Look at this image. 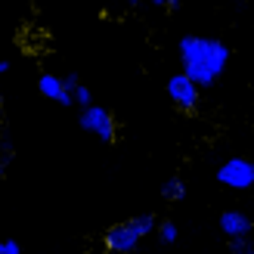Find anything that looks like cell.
Instances as JSON below:
<instances>
[{
  "mask_svg": "<svg viewBox=\"0 0 254 254\" xmlns=\"http://www.w3.org/2000/svg\"><path fill=\"white\" fill-rule=\"evenodd\" d=\"M180 65L198 87H214L230 65V47L217 37L183 34L180 37Z\"/></svg>",
  "mask_w": 254,
  "mask_h": 254,
  "instance_id": "obj_1",
  "label": "cell"
},
{
  "mask_svg": "<svg viewBox=\"0 0 254 254\" xmlns=\"http://www.w3.org/2000/svg\"><path fill=\"white\" fill-rule=\"evenodd\" d=\"M158 230V217L155 214H139V217L121 220L115 226H109L103 233V248L109 254H133L139 248V242Z\"/></svg>",
  "mask_w": 254,
  "mask_h": 254,
  "instance_id": "obj_2",
  "label": "cell"
},
{
  "mask_svg": "<svg viewBox=\"0 0 254 254\" xmlns=\"http://www.w3.org/2000/svg\"><path fill=\"white\" fill-rule=\"evenodd\" d=\"M78 124H81V130L93 133L96 139H103V143H115V139H118V121H115V115H112L106 106L93 103V106L81 109Z\"/></svg>",
  "mask_w": 254,
  "mask_h": 254,
  "instance_id": "obj_3",
  "label": "cell"
},
{
  "mask_svg": "<svg viewBox=\"0 0 254 254\" xmlns=\"http://www.w3.org/2000/svg\"><path fill=\"white\" fill-rule=\"evenodd\" d=\"M217 183L226 189H236V192H245V189L254 186V161L242 158V155H233L226 158L220 168H217Z\"/></svg>",
  "mask_w": 254,
  "mask_h": 254,
  "instance_id": "obj_4",
  "label": "cell"
},
{
  "mask_svg": "<svg viewBox=\"0 0 254 254\" xmlns=\"http://www.w3.org/2000/svg\"><path fill=\"white\" fill-rule=\"evenodd\" d=\"M198 90H201V87L189 78L186 71L171 74V78H168V96H171V103L180 112H195L198 109V99H201Z\"/></svg>",
  "mask_w": 254,
  "mask_h": 254,
  "instance_id": "obj_5",
  "label": "cell"
},
{
  "mask_svg": "<svg viewBox=\"0 0 254 254\" xmlns=\"http://www.w3.org/2000/svg\"><path fill=\"white\" fill-rule=\"evenodd\" d=\"M37 90L44 93V99H53L59 106H74V93L65 87V78H59V74H41Z\"/></svg>",
  "mask_w": 254,
  "mask_h": 254,
  "instance_id": "obj_6",
  "label": "cell"
},
{
  "mask_svg": "<svg viewBox=\"0 0 254 254\" xmlns=\"http://www.w3.org/2000/svg\"><path fill=\"white\" fill-rule=\"evenodd\" d=\"M251 217L245 211H236V208H230V211H223L220 214V233L226 236V239H239V236H251Z\"/></svg>",
  "mask_w": 254,
  "mask_h": 254,
  "instance_id": "obj_7",
  "label": "cell"
},
{
  "mask_svg": "<svg viewBox=\"0 0 254 254\" xmlns=\"http://www.w3.org/2000/svg\"><path fill=\"white\" fill-rule=\"evenodd\" d=\"M161 198H164V201H180V198H186V183L180 180V177H171V180H164V186H161Z\"/></svg>",
  "mask_w": 254,
  "mask_h": 254,
  "instance_id": "obj_8",
  "label": "cell"
},
{
  "mask_svg": "<svg viewBox=\"0 0 254 254\" xmlns=\"http://www.w3.org/2000/svg\"><path fill=\"white\" fill-rule=\"evenodd\" d=\"M155 233H158V242H161V245H174V242H177V236H180V230H177V223H174V220H161Z\"/></svg>",
  "mask_w": 254,
  "mask_h": 254,
  "instance_id": "obj_9",
  "label": "cell"
},
{
  "mask_svg": "<svg viewBox=\"0 0 254 254\" xmlns=\"http://www.w3.org/2000/svg\"><path fill=\"white\" fill-rule=\"evenodd\" d=\"M230 254H254V242H251L248 236L230 239Z\"/></svg>",
  "mask_w": 254,
  "mask_h": 254,
  "instance_id": "obj_10",
  "label": "cell"
},
{
  "mask_svg": "<svg viewBox=\"0 0 254 254\" xmlns=\"http://www.w3.org/2000/svg\"><path fill=\"white\" fill-rule=\"evenodd\" d=\"M74 103H78L81 109H87V106H93V90L87 84H81L78 90H74Z\"/></svg>",
  "mask_w": 254,
  "mask_h": 254,
  "instance_id": "obj_11",
  "label": "cell"
},
{
  "mask_svg": "<svg viewBox=\"0 0 254 254\" xmlns=\"http://www.w3.org/2000/svg\"><path fill=\"white\" fill-rule=\"evenodd\" d=\"M0 254H22V245L16 239H0Z\"/></svg>",
  "mask_w": 254,
  "mask_h": 254,
  "instance_id": "obj_12",
  "label": "cell"
},
{
  "mask_svg": "<svg viewBox=\"0 0 254 254\" xmlns=\"http://www.w3.org/2000/svg\"><path fill=\"white\" fill-rule=\"evenodd\" d=\"M152 6H158V9H177L180 6V0H149Z\"/></svg>",
  "mask_w": 254,
  "mask_h": 254,
  "instance_id": "obj_13",
  "label": "cell"
},
{
  "mask_svg": "<svg viewBox=\"0 0 254 254\" xmlns=\"http://www.w3.org/2000/svg\"><path fill=\"white\" fill-rule=\"evenodd\" d=\"M65 87H68V90L74 93V90H78V87H81V78H78V74H74V71H68V74H65Z\"/></svg>",
  "mask_w": 254,
  "mask_h": 254,
  "instance_id": "obj_14",
  "label": "cell"
},
{
  "mask_svg": "<svg viewBox=\"0 0 254 254\" xmlns=\"http://www.w3.org/2000/svg\"><path fill=\"white\" fill-rule=\"evenodd\" d=\"M6 71H9V62H6V59H0V78H3Z\"/></svg>",
  "mask_w": 254,
  "mask_h": 254,
  "instance_id": "obj_15",
  "label": "cell"
},
{
  "mask_svg": "<svg viewBox=\"0 0 254 254\" xmlns=\"http://www.w3.org/2000/svg\"><path fill=\"white\" fill-rule=\"evenodd\" d=\"M124 3H127V6H139V0H124Z\"/></svg>",
  "mask_w": 254,
  "mask_h": 254,
  "instance_id": "obj_16",
  "label": "cell"
}]
</instances>
